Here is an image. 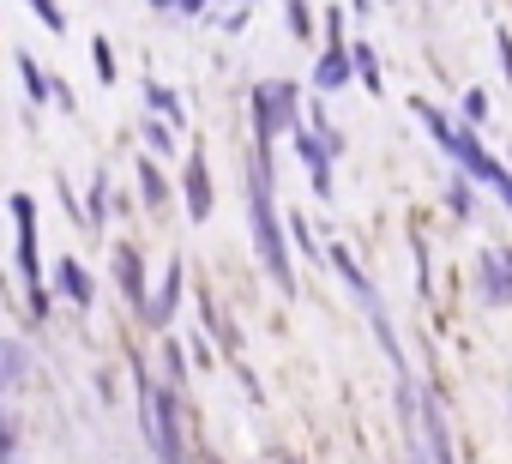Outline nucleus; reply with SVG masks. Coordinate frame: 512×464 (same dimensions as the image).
Listing matches in <instances>:
<instances>
[{
  "mask_svg": "<svg viewBox=\"0 0 512 464\" xmlns=\"http://www.w3.org/2000/svg\"><path fill=\"white\" fill-rule=\"evenodd\" d=\"M266 175H272V151L253 157V187H247V199H253V242H260V260H266L272 284L290 296V290H296V272H290V254H284V229H278V211H272Z\"/></svg>",
  "mask_w": 512,
  "mask_h": 464,
  "instance_id": "1",
  "label": "nucleus"
},
{
  "mask_svg": "<svg viewBox=\"0 0 512 464\" xmlns=\"http://www.w3.org/2000/svg\"><path fill=\"white\" fill-rule=\"evenodd\" d=\"M398 410H404V446L416 464H458L452 458V434H446V416L434 410L428 392H416L410 380H398Z\"/></svg>",
  "mask_w": 512,
  "mask_h": 464,
  "instance_id": "2",
  "label": "nucleus"
},
{
  "mask_svg": "<svg viewBox=\"0 0 512 464\" xmlns=\"http://www.w3.org/2000/svg\"><path fill=\"white\" fill-rule=\"evenodd\" d=\"M332 266H338V278H344V284L356 290V302L368 308V320H374V338L386 344V356H392V362L404 368V350H398V338H392V320H386V308H380V296H374V284H368V278L356 272V260H350V248H332Z\"/></svg>",
  "mask_w": 512,
  "mask_h": 464,
  "instance_id": "3",
  "label": "nucleus"
},
{
  "mask_svg": "<svg viewBox=\"0 0 512 464\" xmlns=\"http://www.w3.org/2000/svg\"><path fill=\"white\" fill-rule=\"evenodd\" d=\"M145 428H151V446H157L163 464H187V446H181L175 398H169V392H151V386H145Z\"/></svg>",
  "mask_w": 512,
  "mask_h": 464,
  "instance_id": "4",
  "label": "nucleus"
},
{
  "mask_svg": "<svg viewBox=\"0 0 512 464\" xmlns=\"http://www.w3.org/2000/svg\"><path fill=\"white\" fill-rule=\"evenodd\" d=\"M13 217H19V266H25V284L37 296L43 266H37V205H31V193H13Z\"/></svg>",
  "mask_w": 512,
  "mask_h": 464,
  "instance_id": "5",
  "label": "nucleus"
},
{
  "mask_svg": "<svg viewBox=\"0 0 512 464\" xmlns=\"http://www.w3.org/2000/svg\"><path fill=\"white\" fill-rule=\"evenodd\" d=\"M452 157L464 163V175H476V181H488V187H500V175H506V169H500V163H494V157L476 145V133H470V127L452 139Z\"/></svg>",
  "mask_w": 512,
  "mask_h": 464,
  "instance_id": "6",
  "label": "nucleus"
},
{
  "mask_svg": "<svg viewBox=\"0 0 512 464\" xmlns=\"http://www.w3.org/2000/svg\"><path fill=\"white\" fill-rule=\"evenodd\" d=\"M187 217H211V169L199 151L187 157Z\"/></svg>",
  "mask_w": 512,
  "mask_h": 464,
  "instance_id": "7",
  "label": "nucleus"
},
{
  "mask_svg": "<svg viewBox=\"0 0 512 464\" xmlns=\"http://www.w3.org/2000/svg\"><path fill=\"white\" fill-rule=\"evenodd\" d=\"M115 284H121L127 302L145 308V272H139V254H133V248H115Z\"/></svg>",
  "mask_w": 512,
  "mask_h": 464,
  "instance_id": "8",
  "label": "nucleus"
},
{
  "mask_svg": "<svg viewBox=\"0 0 512 464\" xmlns=\"http://www.w3.org/2000/svg\"><path fill=\"white\" fill-rule=\"evenodd\" d=\"M482 296H488L494 308H506V302H512V284H506V254H482Z\"/></svg>",
  "mask_w": 512,
  "mask_h": 464,
  "instance_id": "9",
  "label": "nucleus"
},
{
  "mask_svg": "<svg viewBox=\"0 0 512 464\" xmlns=\"http://www.w3.org/2000/svg\"><path fill=\"white\" fill-rule=\"evenodd\" d=\"M55 284H61V296H67V302H79V308L91 302V278H85V266H79V260H61V266H55Z\"/></svg>",
  "mask_w": 512,
  "mask_h": 464,
  "instance_id": "10",
  "label": "nucleus"
},
{
  "mask_svg": "<svg viewBox=\"0 0 512 464\" xmlns=\"http://www.w3.org/2000/svg\"><path fill=\"white\" fill-rule=\"evenodd\" d=\"M175 302H181V266H169V278H163V296H157V302H145V320H151V326H169Z\"/></svg>",
  "mask_w": 512,
  "mask_h": 464,
  "instance_id": "11",
  "label": "nucleus"
},
{
  "mask_svg": "<svg viewBox=\"0 0 512 464\" xmlns=\"http://www.w3.org/2000/svg\"><path fill=\"white\" fill-rule=\"evenodd\" d=\"M338 85H350V55L332 43V49H326V61H320V91H338Z\"/></svg>",
  "mask_w": 512,
  "mask_h": 464,
  "instance_id": "12",
  "label": "nucleus"
},
{
  "mask_svg": "<svg viewBox=\"0 0 512 464\" xmlns=\"http://www.w3.org/2000/svg\"><path fill=\"white\" fill-rule=\"evenodd\" d=\"M302 157H308V169H314V193L326 199V193H332V175H326V151H320L314 133H302Z\"/></svg>",
  "mask_w": 512,
  "mask_h": 464,
  "instance_id": "13",
  "label": "nucleus"
},
{
  "mask_svg": "<svg viewBox=\"0 0 512 464\" xmlns=\"http://www.w3.org/2000/svg\"><path fill=\"white\" fill-rule=\"evenodd\" d=\"M7 386H25V350L19 344H0V392Z\"/></svg>",
  "mask_w": 512,
  "mask_h": 464,
  "instance_id": "14",
  "label": "nucleus"
},
{
  "mask_svg": "<svg viewBox=\"0 0 512 464\" xmlns=\"http://www.w3.org/2000/svg\"><path fill=\"white\" fill-rule=\"evenodd\" d=\"M19 79H25V91H31V97H49V79H43V67H37L31 55H19Z\"/></svg>",
  "mask_w": 512,
  "mask_h": 464,
  "instance_id": "15",
  "label": "nucleus"
},
{
  "mask_svg": "<svg viewBox=\"0 0 512 464\" xmlns=\"http://www.w3.org/2000/svg\"><path fill=\"white\" fill-rule=\"evenodd\" d=\"M139 187H145V205H163V199H169V187H163V175H157L151 163L139 169Z\"/></svg>",
  "mask_w": 512,
  "mask_h": 464,
  "instance_id": "16",
  "label": "nucleus"
},
{
  "mask_svg": "<svg viewBox=\"0 0 512 464\" xmlns=\"http://www.w3.org/2000/svg\"><path fill=\"white\" fill-rule=\"evenodd\" d=\"M350 67H356V73L368 79V91H380V61H374L368 49H356V55H350Z\"/></svg>",
  "mask_w": 512,
  "mask_h": 464,
  "instance_id": "17",
  "label": "nucleus"
},
{
  "mask_svg": "<svg viewBox=\"0 0 512 464\" xmlns=\"http://www.w3.org/2000/svg\"><path fill=\"white\" fill-rule=\"evenodd\" d=\"M151 109H157V115H175V121H181V103H175V97H169L163 85H151Z\"/></svg>",
  "mask_w": 512,
  "mask_h": 464,
  "instance_id": "18",
  "label": "nucleus"
},
{
  "mask_svg": "<svg viewBox=\"0 0 512 464\" xmlns=\"http://www.w3.org/2000/svg\"><path fill=\"white\" fill-rule=\"evenodd\" d=\"M145 139H151V151H169V145H175V133H169L163 121H145Z\"/></svg>",
  "mask_w": 512,
  "mask_h": 464,
  "instance_id": "19",
  "label": "nucleus"
},
{
  "mask_svg": "<svg viewBox=\"0 0 512 464\" xmlns=\"http://www.w3.org/2000/svg\"><path fill=\"white\" fill-rule=\"evenodd\" d=\"M290 25H296V37H314V31H308V7H302V0H290Z\"/></svg>",
  "mask_w": 512,
  "mask_h": 464,
  "instance_id": "20",
  "label": "nucleus"
},
{
  "mask_svg": "<svg viewBox=\"0 0 512 464\" xmlns=\"http://www.w3.org/2000/svg\"><path fill=\"white\" fill-rule=\"evenodd\" d=\"M31 7L43 13V25H49V31H61V13H55V0H31Z\"/></svg>",
  "mask_w": 512,
  "mask_h": 464,
  "instance_id": "21",
  "label": "nucleus"
},
{
  "mask_svg": "<svg viewBox=\"0 0 512 464\" xmlns=\"http://www.w3.org/2000/svg\"><path fill=\"white\" fill-rule=\"evenodd\" d=\"M482 109H488V97H482V91H470V97H464V115H470V121H482Z\"/></svg>",
  "mask_w": 512,
  "mask_h": 464,
  "instance_id": "22",
  "label": "nucleus"
},
{
  "mask_svg": "<svg viewBox=\"0 0 512 464\" xmlns=\"http://www.w3.org/2000/svg\"><path fill=\"white\" fill-rule=\"evenodd\" d=\"M446 199H452V211H464V217H470V211H476V205H470V187H452V193H446Z\"/></svg>",
  "mask_w": 512,
  "mask_h": 464,
  "instance_id": "23",
  "label": "nucleus"
},
{
  "mask_svg": "<svg viewBox=\"0 0 512 464\" xmlns=\"http://www.w3.org/2000/svg\"><path fill=\"white\" fill-rule=\"evenodd\" d=\"M13 458V428H7V416H0V464Z\"/></svg>",
  "mask_w": 512,
  "mask_h": 464,
  "instance_id": "24",
  "label": "nucleus"
},
{
  "mask_svg": "<svg viewBox=\"0 0 512 464\" xmlns=\"http://www.w3.org/2000/svg\"><path fill=\"white\" fill-rule=\"evenodd\" d=\"M500 199H506V205H512V175H500Z\"/></svg>",
  "mask_w": 512,
  "mask_h": 464,
  "instance_id": "25",
  "label": "nucleus"
},
{
  "mask_svg": "<svg viewBox=\"0 0 512 464\" xmlns=\"http://www.w3.org/2000/svg\"><path fill=\"white\" fill-rule=\"evenodd\" d=\"M175 7H187V13H199V7H205V0H175Z\"/></svg>",
  "mask_w": 512,
  "mask_h": 464,
  "instance_id": "26",
  "label": "nucleus"
},
{
  "mask_svg": "<svg viewBox=\"0 0 512 464\" xmlns=\"http://www.w3.org/2000/svg\"><path fill=\"white\" fill-rule=\"evenodd\" d=\"M151 7H175V0H151Z\"/></svg>",
  "mask_w": 512,
  "mask_h": 464,
  "instance_id": "27",
  "label": "nucleus"
}]
</instances>
